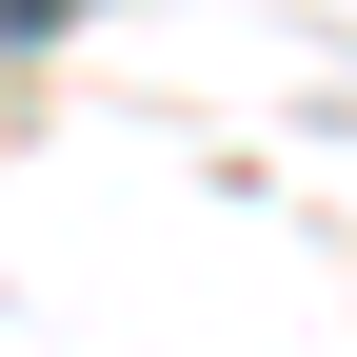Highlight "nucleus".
Wrapping results in <instances>:
<instances>
[{
    "label": "nucleus",
    "mask_w": 357,
    "mask_h": 357,
    "mask_svg": "<svg viewBox=\"0 0 357 357\" xmlns=\"http://www.w3.org/2000/svg\"><path fill=\"white\" fill-rule=\"evenodd\" d=\"M60 20H79V0H0V40H60Z\"/></svg>",
    "instance_id": "1"
}]
</instances>
